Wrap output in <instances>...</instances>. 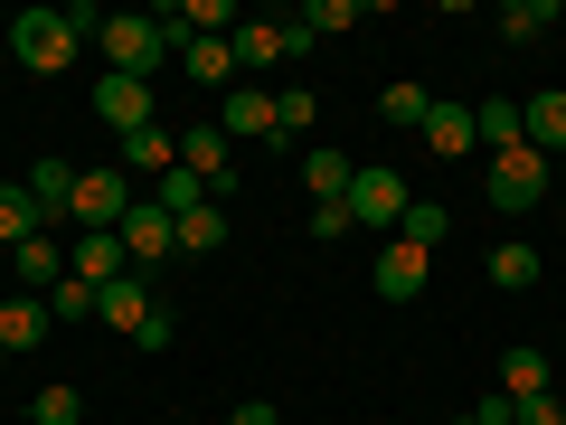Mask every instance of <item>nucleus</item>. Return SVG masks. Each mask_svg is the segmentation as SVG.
Here are the masks:
<instances>
[{
	"label": "nucleus",
	"mask_w": 566,
	"mask_h": 425,
	"mask_svg": "<svg viewBox=\"0 0 566 425\" xmlns=\"http://www.w3.org/2000/svg\"><path fill=\"white\" fill-rule=\"evenodd\" d=\"M133 199H142V189L123 180V162L114 170H76V189H66V227H76V237H85V227H123Z\"/></svg>",
	"instance_id": "obj_4"
},
{
	"label": "nucleus",
	"mask_w": 566,
	"mask_h": 425,
	"mask_svg": "<svg viewBox=\"0 0 566 425\" xmlns=\"http://www.w3.org/2000/svg\"><path fill=\"white\" fill-rule=\"evenodd\" d=\"M424 114H434V95H424L416 76H397V85H378V123H397V133H416Z\"/></svg>",
	"instance_id": "obj_27"
},
{
	"label": "nucleus",
	"mask_w": 566,
	"mask_h": 425,
	"mask_svg": "<svg viewBox=\"0 0 566 425\" xmlns=\"http://www.w3.org/2000/svg\"><path fill=\"white\" fill-rule=\"evenodd\" d=\"M416 133H424V152H434V162H472V152H482V133H472V104H434Z\"/></svg>",
	"instance_id": "obj_14"
},
{
	"label": "nucleus",
	"mask_w": 566,
	"mask_h": 425,
	"mask_svg": "<svg viewBox=\"0 0 566 425\" xmlns=\"http://www.w3.org/2000/svg\"><path fill=\"white\" fill-rule=\"evenodd\" d=\"M472 133H482V152H520L528 142V104H510V95L472 104Z\"/></svg>",
	"instance_id": "obj_19"
},
{
	"label": "nucleus",
	"mask_w": 566,
	"mask_h": 425,
	"mask_svg": "<svg viewBox=\"0 0 566 425\" xmlns=\"http://www.w3.org/2000/svg\"><path fill=\"white\" fill-rule=\"evenodd\" d=\"M114 237H123V256H133V274H142V265H170V256H180V227H170V208H151V189L133 199V218H123Z\"/></svg>",
	"instance_id": "obj_6"
},
{
	"label": "nucleus",
	"mask_w": 566,
	"mask_h": 425,
	"mask_svg": "<svg viewBox=\"0 0 566 425\" xmlns=\"http://www.w3.org/2000/svg\"><path fill=\"white\" fill-rule=\"evenodd\" d=\"M76 29H66V10H20V20H10V58L29 66V76H66V66H76Z\"/></svg>",
	"instance_id": "obj_3"
},
{
	"label": "nucleus",
	"mask_w": 566,
	"mask_h": 425,
	"mask_svg": "<svg viewBox=\"0 0 566 425\" xmlns=\"http://www.w3.org/2000/svg\"><path fill=\"white\" fill-rule=\"evenodd\" d=\"M547 189H557V162H538L528 142H520V152H491V170H482V199L501 208V218H528Z\"/></svg>",
	"instance_id": "obj_2"
},
{
	"label": "nucleus",
	"mask_w": 566,
	"mask_h": 425,
	"mask_svg": "<svg viewBox=\"0 0 566 425\" xmlns=\"http://www.w3.org/2000/svg\"><path fill=\"white\" fill-rule=\"evenodd\" d=\"M444 227H453V218H444V199H406L397 237H406V246H424V256H434V246H444Z\"/></svg>",
	"instance_id": "obj_30"
},
{
	"label": "nucleus",
	"mask_w": 566,
	"mask_h": 425,
	"mask_svg": "<svg viewBox=\"0 0 566 425\" xmlns=\"http://www.w3.org/2000/svg\"><path fill=\"white\" fill-rule=\"evenodd\" d=\"M142 312H151L142 274H114V283H95V322H114V331H142Z\"/></svg>",
	"instance_id": "obj_23"
},
{
	"label": "nucleus",
	"mask_w": 566,
	"mask_h": 425,
	"mask_svg": "<svg viewBox=\"0 0 566 425\" xmlns=\"http://www.w3.org/2000/svg\"><path fill=\"white\" fill-rule=\"evenodd\" d=\"M66 274L114 283V274H133V256H123V237H114V227H85V237H66Z\"/></svg>",
	"instance_id": "obj_12"
},
{
	"label": "nucleus",
	"mask_w": 566,
	"mask_h": 425,
	"mask_svg": "<svg viewBox=\"0 0 566 425\" xmlns=\"http://www.w3.org/2000/svg\"><path fill=\"white\" fill-rule=\"evenodd\" d=\"M48 322H95V283H85V274H66L57 293H48Z\"/></svg>",
	"instance_id": "obj_34"
},
{
	"label": "nucleus",
	"mask_w": 566,
	"mask_h": 425,
	"mask_svg": "<svg viewBox=\"0 0 566 425\" xmlns=\"http://www.w3.org/2000/svg\"><path fill=\"white\" fill-rule=\"evenodd\" d=\"M227 48H237V76H264V66L283 58V10H274V20H237Z\"/></svg>",
	"instance_id": "obj_21"
},
{
	"label": "nucleus",
	"mask_w": 566,
	"mask_h": 425,
	"mask_svg": "<svg viewBox=\"0 0 566 425\" xmlns=\"http://www.w3.org/2000/svg\"><path fill=\"white\" fill-rule=\"evenodd\" d=\"M0 274H10V246H0Z\"/></svg>",
	"instance_id": "obj_39"
},
{
	"label": "nucleus",
	"mask_w": 566,
	"mask_h": 425,
	"mask_svg": "<svg viewBox=\"0 0 566 425\" xmlns=\"http://www.w3.org/2000/svg\"><path fill=\"white\" fill-rule=\"evenodd\" d=\"M510 425H566V397H520V406H510Z\"/></svg>",
	"instance_id": "obj_37"
},
{
	"label": "nucleus",
	"mask_w": 566,
	"mask_h": 425,
	"mask_svg": "<svg viewBox=\"0 0 566 425\" xmlns=\"http://www.w3.org/2000/svg\"><path fill=\"white\" fill-rule=\"evenodd\" d=\"M293 20H303L312 39H331V29H359V0H303Z\"/></svg>",
	"instance_id": "obj_33"
},
{
	"label": "nucleus",
	"mask_w": 566,
	"mask_h": 425,
	"mask_svg": "<svg viewBox=\"0 0 566 425\" xmlns=\"http://www.w3.org/2000/svg\"><path fill=\"white\" fill-rule=\"evenodd\" d=\"M95 48H104V76H142V85L180 58V39L161 29V10H114V20L95 29Z\"/></svg>",
	"instance_id": "obj_1"
},
{
	"label": "nucleus",
	"mask_w": 566,
	"mask_h": 425,
	"mask_svg": "<svg viewBox=\"0 0 566 425\" xmlns=\"http://www.w3.org/2000/svg\"><path fill=\"white\" fill-rule=\"evenodd\" d=\"M170 227H180V256H218V246H227V208L218 199L189 208V218H170Z\"/></svg>",
	"instance_id": "obj_28"
},
{
	"label": "nucleus",
	"mask_w": 566,
	"mask_h": 425,
	"mask_svg": "<svg viewBox=\"0 0 566 425\" xmlns=\"http://www.w3.org/2000/svg\"><path fill=\"white\" fill-rule=\"evenodd\" d=\"M557 29V0H501V39L510 48H538Z\"/></svg>",
	"instance_id": "obj_25"
},
{
	"label": "nucleus",
	"mask_w": 566,
	"mask_h": 425,
	"mask_svg": "<svg viewBox=\"0 0 566 425\" xmlns=\"http://www.w3.org/2000/svg\"><path fill=\"white\" fill-rule=\"evenodd\" d=\"M170 170H180V133H170V123L123 133V180H170Z\"/></svg>",
	"instance_id": "obj_11"
},
{
	"label": "nucleus",
	"mask_w": 566,
	"mask_h": 425,
	"mask_svg": "<svg viewBox=\"0 0 566 425\" xmlns=\"http://www.w3.org/2000/svg\"><path fill=\"white\" fill-rule=\"evenodd\" d=\"M95 114L114 123V142H123V133H142V123H161V114H151V85H142V76H104V85H95Z\"/></svg>",
	"instance_id": "obj_13"
},
{
	"label": "nucleus",
	"mask_w": 566,
	"mask_h": 425,
	"mask_svg": "<svg viewBox=\"0 0 566 425\" xmlns=\"http://www.w3.org/2000/svg\"><path fill=\"white\" fill-rule=\"evenodd\" d=\"M312 114H322V95H312V85H283V95H274V142H303Z\"/></svg>",
	"instance_id": "obj_29"
},
{
	"label": "nucleus",
	"mask_w": 566,
	"mask_h": 425,
	"mask_svg": "<svg viewBox=\"0 0 566 425\" xmlns=\"http://www.w3.org/2000/svg\"><path fill=\"white\" fill-rule=\"evenodd\" d=\"M520 104H528V152H538V162H566V85L520 95Z\"/></svg>",
	"instance_id": "obj_18"
},
{
	"label": "nucleus",
	"mask_w": 566,
	"mask_h": 425,
	"mask_svg": "<svg viewBox=\"0 0 566 425\" xmlns=\"http://www.w3.org/2000/svg\"><path fill=\"white\" fill-rule=\"evenodd\" d=\"M218 133H227V142H274V95H264L255 76L227 85V95H218Z\"/></svg>",
	"instance_id": "obj_10"
},
{
	"label": "nucleus",
	"mask_w": 566,
	"mask_h": 425,
	"mask_svg": "<svg viewBox=\"0 0 566 425\" xmlns=\"http://www.w3.org/2000/svg\"><path fill=\"white\" fill-rule=\"evenodd\" d=\"M218 425H283V406H264V397H245V406H227Z\"/></svg>",
	"instance_id": "obj_38"
},
{
	"label": "nucleus",
	"mask_w": 566,
	"mask_h": 425,
	"mask_svg": "<svg viewBox=\"0 0 566 425\" xmlns=\"http://www.w3.org/2000/svg\"><path fill=\"white\" fill-rule=\"evenodd\" d=\"M312 237H322V246H340V237H359V227H349V199H331V208H312Z\"/></svg>",
	"instance_id": "obj_36"
},
{
	"label": "nucleus",
	"mask_w": 566,
	"mask_h": 425,
	"mask_svg": "<svg viewBox=\"0 0 566 425\" xmlns=\"http://www.w3.org/2000/svg\"><path fill=\"white\" fill-rule=\"evenodd\" d=\"M76 416H85V397H76V387H66V379L29 397V425H76Z\"/></svg>",
	"instance_id": "obj_32"
},
{
	"label": "nucleus",
	"mask_w": 566,
	"mask_h": 425,
	"mask_svg": "<svg viewBox=\"0 0 566 425\" xmlns=\"http://www.w3.org/2000/svg\"><path fill=\"white\" fill-rule=\"evenodd\" d=\"M170 341H180V312L151 303V312H142V331H133V350H170Z\"/></svg>",
	"instance_id": "obj_35"
},
{
	"label": "nucleus",
	"mask_w": 566,
	"mask_h": 425,
	"mask_svg": "<svg viewBox=\"0 0 566 425\" xmlns=\"http://www.w3.org/2000/svg\"><path fill=\"white\" fill-rule=\"evenodd\" d=\"M538 265H547L538 246H520V237H510V246H491V265H482V274L501 283V293H528V283H538Z\"/></svg>",
	"instance_id": "obj_26"
},
{
	"label": "nucleus",
	"mask_w": 566,
	"mask_h": 425,
	"mask_svg": "<svg viewBox=\"0 0 566 425\" xmlns=\"http://www.w3.org/2000/svg\"><path fill=\"white\" fill-rule=\"evenodd\" d=\"M48 331H57V322H48V303H39V293H0V360L39 350Z\"/></svg>",
	"instance_id": "obj_16"
},
{
	"label": "nucleus",
	"mask_w": 566,
	"mask_h": 425,
	"mask_svg": "<svg viewBox=\"0 0 566 425\" xmlns=\"http://www.w3.org/2000/svg\"><path fill=\"white\" fill-rule=\"evenodd\" d=\"M406 199H416V189L397 180V170H359V180H349V227H368V237H397V218H406Z\"/></svg>",
	"instance_id": "obj_5"
},
{
	"label": "nucleus",
	"mask_w": 566,
	"mask_h": 425,
	"mask_svg": "<svg viewBox=\"0 0 566 425\" xmlns=\"http://www.w3.org/2000/svg\"><path fill=\"white\" fill-rule=\"evenodd\" d=\"M57 283H66V246H57V227H39L29 246H10V293H39V303H48Z\"/></svg>",
	"instance_id": "obj_9"
},
{
	"label": "nucleus",
	"mask_w": 566,
	"mask_h": 425,
	"mask_svg": "<svg viewBox=\"0 0 566 425\" xmlns=\"http://www.w3.org/2000/svg\"><path fill=\"white\" fill-rule=\"evenodd\" d=\"M453 425H482V416H453Z\"/></svg>",
	"instance_id": "obj_40"
},
{
	"label": "nucleus",
	"mask_w": 566,
	"mask_h": 425,
	"mask_svg": "<svg viewBox=\"0 0 566 425\" xmlns=\"http://www.w3.org/2000/svg\"><path fill=\"white\" fill-rule=\"evenodd\" d=\"M557 180H566V162H557Z\"/></svg>",
	"instance_id": "obj_41"
},
{
	"label": "nucleus",
	"mask_w": 566,
	"mask_h": 425,
	"mask_svg": "<svg viewBox=\"0 0 566 425\" xmlns=\"http://www.w3.org/2000/svg\"><path fill=\"white\" fill-rule=\"evenodd\" d=\"M48 227V208L29 199V180H0V246H29Z\"/></svg>",
	"instance_id": "obj_24"
},
{
	"label": "nucleus",
	"mask_w": 566,
	"mask_h": 425,
	"mask_svg": "<svg viewBox=\"0 0 566 425\" xmlns=\"http://www.w3.org/2000/svg\"><path fill=\"white\" fill-rule=\"evenodd\" d=\"M151 208L189 218V208H208V180H199V170H170V180H151Z\"/></svg>",
	"instance_id": "obj_31"
},
{
	"label": "nucleus",
	"mask_w": 566,
	"mask_h": 425,
	"mask_svg": "<svg viewBox=\"0 0 566 425\" xmlns=\"http://www.w3.org/2000/svg\"><path fill=\"white\" fill-rule=\"evenodd\" d=\"M501 397L510 406H520V397H557V369H547V350H510V360H501Z\"/></svg>",
	"instance_id": "obj_20"
},
{
	"label": "nucleus",
	"mask_w": 566,
	"mask_h": 425,
	"mask_svg": "<svg viewBox=\"0 0 566 425\" xmlns=\"http://www.w3.org/2000/svg\"><path fill=\"white\" fill-rule=\"evenodd\" d=\"M349 180H359V162H349V152H331V142H312V152H303V189H312V208L349 199Z\"/></svg>",
	"instance_id": "obj_17"
},
{
	"label": "nucleus",
	"mask_w": 566,
	"mask_h": 425,
	"mask_svg": "<svg viewBox=\"0 0 566 425\" xmlns=\"http://www.w3.org/2000/svg\"><path fill=\"white\" fill-rule=\"evenodd\" d=\"M180 66H189V85H199L208 104H218L227 85H245V76H237V48H227V39H180Z\"/></svg>",
	"instance_id": "obj_15"
},
{
	"label": "nucleus",
	"mask_w": 566,
	"mask_h": 425,
	"mask_svg": "<svg viewBox=\"0 0 566 425\" xmlns=\"http://www.w3.org/2000/svg\"><path fill=\"white\" fill-rule=\"evenodd\" d=\"M180 170H199V180H208V199H218V189L237 180V142L218 133V114H199V123L180 133Z\"/></svg>",
	"instance_id": "obj_8"
},
{
	"label": "nucleus",
	"mask_w": 566,
	"mask_h": 425,
	"mask_svg": "<svg viewBox=\"0 0 566 425\" xmlns=\"http://www.w3.org/2000/svg\"><path fill=\"white\" fill-rule=\"evenodd\" d=\"M424 274H434V256H424V246H406V237H387L378 256H368V283H378V303H416Z\"/></svg>",
	"instance_id": "obj_7"
},
{
	"label": "nucleus",
	"mask_w": 566,
	"mask_h": 425,
	"mask_svg": "<svg viewBox=\"0 0 566 425\" xmlns=\"http://www.w3.org/2000/svg\"><path fill=\"white\" fill-rule=\"evenodd\" d=\"M20 180H29V199L48 208V227H57V218H66V189H76V162H66V152H48V162H29Z\"/></svg>",
	"instance_id": "obj_22"
}]
</instances>
